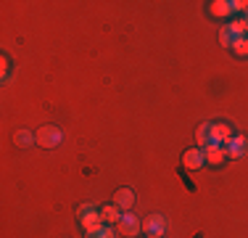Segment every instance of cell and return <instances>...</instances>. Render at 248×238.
<instances>
[{
  "label": "cell",
  "instance_id": "cell-1",
  "mask_svg": "<svg viewBox=\"0 0 248 238\" xmlns=\"http://www.w3.org/2000/svg\"><path fill=\"white\" fill-rule=\"evenodd\" d=\"M77 217H79V225L85 233H95V230L103 228V214H100V209L95 204H82L79 209H77Z\"/></svg>",
  "mask_w": 248,
  "mask_h": 238
},
{
  "label": "cell",
  "instance_id": "cell-2",
  "mask_svg": "<svg viewBox=\"0 0 248 238\" xmlns=\"http://www.w3.org/2000/svg\"><path fill=\"white\" fill-rule=\"evenodd\" d=\"M61 140H63V133L56 124H45V127H40L37 133H34V143L43 146V148H56Z\"/></svg>",
  "mask_w": 248,
  "mask_h": 238
},
{
  "label": "cell",
  "instance_id": "cell-3",
  "mask_svg": "<svg viewBox=\"0 0 248 238\" xmlns=\"http://www.w3.org/2000/svg\"><path fill=\"white\" fill-rule=\"evenodd\" d=\"M116 228H119V233H122L124 238H135V236H140V230H143V222H140V220L135 217V214L124 212Z\"/></svg>",
  "mask_w": 248,
  "mask_h": 238
},
{
  "label": "cell",
  "instance_id": "cell-4",
  "mask_svg": "<svg viewBox=\"0 0 248 238\" xmlns=\"http://www.w3.org/2000/svg\"><path fill=\"white\" fill-rule=\"evenodd\" d=\"M167 228H169V225H167V220H164L161 214H151V217L143 222V230L151 238H161L164 233H167Z\"/></svg>",
  "mask_w": 248,
  "mask_h": 238
},
{
  "label": "cell",
  "instance_id": "cell-5",
  "mask_svg": "<svg viewBox=\"0 0 248 238\" xmlns=\"http://www.w3.org/2000/svg\"><path fill=\"white\" fill-rule=\"evenodd\" d=\"M230 140H232V127H230L227 122L211 124V143H214V146H227Z\"/></svg>",
  "mask_w": 248,
  "mask_h": 238
},
{
  "label": "cell",
  "instance_id": "cell-6",
  "mask_svg": "<svg viewBox=\"0 0 248 238\" xmlns=\"http://www.w3.org/2000/svg\"><path fill=\"white\" fill-rule=\"evenodd\" d=\"M227 151V159H240L243 153H248V138L246 135H232V140L224 146Z\"/></svg>",
  "mask_w": 248,
  "mask_h": 238
},
{
  "label": "cell",
  "instance_id": "cell-7",
  "mask_svg": "<svg viewBox=\"0 0 248 238\" xmlns=\"http://www.w3.org/2000/svg\"><path fill=\"white\" fill-rule=\"evenodd\" d=\"M203 159L209 167H222L224 159H227V151H224V146H214V143H209V146L203 148Z\"/></svg>",
  "mask_w": 248,
  "mask_h": 238
},
{
  "label": "cell",
  "instance_id": "cell-8",
  "mask_svg": "<svg viewBox=\"0 0 248 238\" xmlns=\"http://www.w3.org/2000/svg\"><path fill=\"white\" fill-rule=\"evenodd\" d=\"M182 164H185V170H201V167L206 164L203 151H201V148H187V151L182 153Z\"/></svg>",
  "mask_w": 248,
  "mask_h": 238
},
{
  "label": "cell",
  "instance_id": "cell-9",
  "mask_svg": "<svg viewBox=\"0 0 248 238\" xmlns=\"http://www.w3.org/2000/svg\"><path fill=\"white\" fill-rule=\"evenodd\" d=\"M211 16H217V19H230V16L235 14L232 8V0H214V3L209 5Z\"/></svg>",
  "mask_w": 248,
  "mask_h": 238
},
{
  "label": "cell",
  "instance_id": "cell-10",
  "mask_svg": "<svg viewBox=\"0 0 248 238\" xmlns=\"http://www.w3.org/2000/svg\"><path fill=\"white\" fill-rule=\"evenodd\" d=\"M132 204H135V193L129 188H119L114 193V206H119L122 212H127V209H132Z\"/></svg>",
  "mask_w": 248,
  "mask_h": 238
},
{
  "label": "cell",
  "instance_id": "cell-11",
  "mask_svg": "<svg viewBox=\"0 0 248 238\" xmlns=\"http://www.w3.org/2000/svg\"><path fill=\"white\" fill-rule=\"evenodd\" d=\"M100 214H103V222L106 225H119V220H122V209H119V206H114V204H111V206H100Z\"/></svg>",
  "mask_w": 248,
  "mask_h": 238
},
{
  "label": "cell",
  "instance_id": "cell-12",
  "mask_svg": "<svg viewBox=\"0 0 248 238\" xmlns=\"http://www.w3.org/2000/svg\"><path fill=\"white\" fill-rule=\"evenodd\" d=\"M196 143H198L201 151H203V148L211 143V122H203V124L196 130Z\"/></svg>",
  "mask_w": 248,
  "mask_h": 238
},
{
  "label": "cell",
  "instance_id": "cell-13",
  "mask_svg": "<svg viewBox=\"0 0 248 238\" xmlns=\"http://www.w3.org/2000/svg\"><path fill=\"white\" fill-rule=\"evenodd\" d=\"M227 29H230V34H232V40L235 37H246L248 24H246V19H232V21L227 24Z\"/></svg>",
  "mask_w": 248,
  "mask_h": 238
},
{
  "label": "cell",
  "instance_id": "cell-14",
  "mask_svg": "<svg viewBox=\"0 0 248 238\" xmlns=\"http://www.w3.org/2000/svg\"><path fill=\"white\" fill-rule=\"evenodd\" d=\"M32 143H34V133H29V130H19L14 135V146H19V148H27Z\"/></svg>",
  "mask_w": 248,
  "mask_h": 238
},
{
  "label": "cell",
  "instance_id": "cell-15",
  "mask_svg": "<svg viewBox=\"0 0 248 238\" xmlns=\"http://www.w3.org/2000/svg\"><path fill=\"white\" fill-rule=\"evenodd\" d=\"M232 53L238 58H246L248 56V37H235L232 40Z\"/></svg>",
  "mask_w": 248,
  "mask_h": 238
},
{
  "label": "cell",
  "instance_id": "cell-16",
  "mask_svg": "<svg viewBox=\"0 0 248 238\" xmlns=\"http://www.w3.org/2000/svg\"><path fill=\"white\" fill-rule=\"evenodd\" d=\"M85 238H116L114 230L108 228V225H103L100 230H95V233H85Z\"/></svg>",
  "mask_w": 248,
  "mask_h": 238
},
{
  "label": "cell",
  "instance_id": "cell-17",
  "mask_svg": "<svg viewBox=\"0 0 248 238\" xmlns=\"http://www.w3.org/2000/svg\"><path fill=\"white\" fill-rule=\"evenodd\" d=\"M219 43L224 48H232V34H230V29L227 27H222V32H219Z\"/></svg>",
  "mask_w": 248,
  "mask_h": 238
},
{
  "label": "cell",
  "instance_id": "cell-18",
  "mask_svg": "<svg viewBox=\"0 0 248 238\" xmlns=\"http://www.w3.org/2000/svg\"><path fill=\"white\" fill-rule=\"evenodd\" d=\"M232 8H235V11H243V14H246V11H248V3H246V0H232Z\"/></svg>",
  "mask_w": 248,
  "mask_h": 238
},
{
  "label": "cell",
  "instance_id": "cell-19",
  "mask_svg": "<svg viewBox=\"0 0 248 238\" xmlns=\"http://www.w3.org/2000/svg\"><path fill=\"white\" fill-rule=\"evenodd\" d=\"M243 19H246V24H248V11H246V16H243Z\"/></svg>",
  "mask_w": 248,
  "mask_h": 238
},
{
  "label": "cell",
  "instance_id": "cell-20",
  "mask_svg": "<svg viewBox=\"0 0 248 238\" xmlns=\"http://www.w3.org/2000/svg\"><path fill=\"white\" fill-rule=\"evenodd\" d=\"M148 238H151V236H148Z\"/></svg>",
  "mask_w": 248,
  "mask_h": 238
}]
</instances>
